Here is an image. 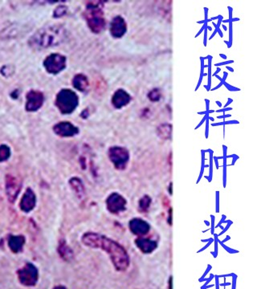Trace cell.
<instances>
[{"instance_id": "cell-1", "label": "cell", "mask_w": 257, "mask_h": 289, "mask_svg": "<svg viewBox=\"0 0 257 289\" xmlns=\"http://www.w3.org/2000/svg\"><path fill=\"white\" fill-rule=\"evenodd\" d=\"M82 242L89 249H100L107 253L117 272L123 273L130 267V255L124 246L111 238L96 232H88L82 236Z\"/></svg>"}, {"instance_id": "cell-29", "label": "cell", "mask_w": 257, "mask_h": 289, "mask_svg": "<svg viewBox=\"0 0 257 289\" xmlns=\"http://www.w3.org/2000/svg\"><path fill=\"white\" fill-rule=\"evenodd\" d=\"M169 193H170V195H172V183L170 182V185H169Z\"/></svg>"}, {"instance_id": "cell-5", "label": "cell", "mask_w": 257, "mask_h": 289, "mask_svg": "<svg viewBox=\"0 0 257 289\" xmlns=\"http://www.w3.org/2000/svg\"><path fill=\"white\" fill-rule=\"evenodd\" d=\"M108 157L113 167L117 171H125L130 162V151L120 146H113L108 150Z\"/></svg>"}, {"instance_id": "cell-19", "label": "cell", "mask_w": 257, "mask_h": 289, "mask_svg": "<svg viewBox=\"0 0 257 289\" xmlns=\"http://www.w3.org/2000/svg\"><path fill=\"white\" fill-rule=\"evenodd\" d=\"M58 253L64 260L69 262L74 257V253L72 252V249L68 246L65 240H61L58 246Z\"/></svg>"}, {"instance_id": "cell-4", "label": "cell", "mask_w": 257, "mask_h": 289, "mask_svg": "<svg viewBox=\"0 0 257 289\" xmlns=\"http://www.w3.org/2000/svg\"><path fill=\"white\" fill-rule=\"evenodd\" d=\"M79 104V98L71 89H62L56 96V105L64 114H69L76 110Z\"/></svg>"}, {"instance_id": "cell-2", "label": "cell", "mask_w": 257, "mask_h": 289, "mask_svg": "<svg viewBox=\"0 0 257 289\" xmlns=\"http://www.w3.org/2000/svg\"><path fill=\"white\" fill-rule=\"evenodd\" d=\"M66 32L63 27L51 25L41 28L30 39V46L35 49H44L57 46L65 39Z\"/></svg>"}, {"instance_id": "cell-6", "label": "cell", "mask_w": 257, "mask_h": 289, "mask_svg": "<svg viewBox=\"0 0 257 289\" xmlns=\"http://www.w3.org/2000/svg\"><path fill=\"white\" fill-rule=\"evenodd\" d=\"M17 276L21 284L26 287H33L39 280L37 267L32 263H27L24 267L17 271Z\"/></svg>"}, {"instance_id": "cell-11", "label": "cell", "mask_w": 257, "mask_h": 289, "mask_svg": "<svg viewBox=\"0 0 257 289\" xmlns=\"http://www.w3.org/2000/svg\"><path fill=\"white\" fill-rule=\"evenodd\" d=\"M127 32V24L126 19L121 15H117L113 18L110 26L109 32L114 39H121L126 35Z\"/></svg>"}, {"instance_id": "cell-17", "label": "cell", "mask_w": 257, "mask_h": 289, "mask_svg": "<svg viewBox=\"0 0 257 289\" xmlns=\"http://www.w3.org/2000/svg\"><path fill=\"white\" fill-rule=\"evenodd\" d=\"M69 185L78 199L80 201L85 200V197H86V191H85V185L82 180L77 177H74L69 180Z\"/></svg>"}, {"instance_id": "cell-24", "label": "cell", "mask_w": 257, "mask_h": 289, "mask_svg": "<svg viewBox=\"0 0 257 289\" xmlns=\"http://www.w3.org/2000/svg\"><path fill=\"white\" fill-rule=\"evenodd\" d=\"M147 96L150 101H159L162 97L161 91L159 89H152L151 91L147 94Z\"/></svg>"}, {"instance_id": "cell-22", "label": "cell", "mask_w": 257, "mask_h": 289, "mask_svg": "<svg viewBox=\"0 0 257 289\" xmlns=\"http://www.w3.org/2000/svg\"><path fill=\"white\" fill-rule=\"evenodd\" d=\"M152 204V198L150 195H145L139 199L137 210L140 213H148Z\"/></svg>"}, {"instance_id": "cell-26", "label": "cell", "mask_w": 257, "mask_h": 289, "mask_svg": "<svg viewBox=\"0 0 257 289\" xmlns=\"http://www.w3.org/2000/svg\"><path fill=\"white\" fill-rule=\"evenodd\" d=\"M167 214H168V217H167V222L170 226L172 225V208H169L167 210Z\"/></svg>"}, {"instance_id": "cell-7", "label": "cell", "mask_w": 257, "mask_h": 289, "mask_svg": "<svg viewBox=\"0 0 257 289\" xmlns=\"http://www.w3.org/2000/svg\"><path fill=\"white\" fill-rule=\"evenodd\" d=\"M127 203V200L123 195L118 192H113L106 198V209L112 215H117L126 212Z\"/></svg>"}, {"instance_id": "cell-15", "label": "cell", "mask_w": 257, "mask_h": 289, "mask_svg": "<svg viewBox=\"0 0 257 289\" xmlns=\"http://www.w3.org/2000/svg\"><path fill=\"white\" fill-rule=\"evenodd\" d=\"M44 102V95L39 91L32 90L27 94V111L35 112L39 110Z\"/></svg>"}, {"instance_id": "cell-10", "label": "cell", "mask_w": 257, "mask_h": 289, "mask_svg": "<svg viewBox=\"0 0 257 289\" xmlns=\"http://www.w3.org/2000/svg\"><path fill=\"white\" fill-rule=\"evenodd\" d=\"M128 226H129L130 232L139 237H143L150 231V223L141 218H133L130 219Z\"/></svg>"}, {"instance_id": "cell-3", "label": "cell", "mask_w": 257, "mask_h": 289, "mask_svg": "<svg viewBox=\"0 0 257 289\" xmlns=\"http://www.w3.org/2000/svg\"><path fill=\"white\" fill-rule=\"evenodd\" d=\"M102 3H89L86 7L85 17L89 29L94 33L102 32L106 28V22L102 11Z\"/></svg>"}, {"instance_id": "cell-8", "label": "cell", "mask_w": 257, "mask_h": 289, "mask_svg": "<svg viewBox=\"0 0 257 289\" xmlns=\"http://www.w3.org/2000/svg\"><path fill=\"white\" fill-rule=\"evenodd\" d=\"M21 188H22V181L19 178L11 174H8L6 176V195L11 203H14L16 200L17 197L21 193Z\"/></svg>"}, {"instance_id": "cell-9", "label": "cell", "mask_w": 257, "mask_h": 289, "mask_svg": "<svg viewBox=\"0 0 257 289\" xmlns=\"http://www.w3.org/2000/svg\"><path fill=\"white\" fill-rule=\"evenodd\" d=\"M44 65L52 74H57L66 67V58L61 54H52L45 59Z\"/></svg>"}, {"instance_id": "cell-25", "label": "cell", "mask_w": 257, "mask_h": 289, "mask_svg": "<svg viewBox=\"0 0 257 289\" xmlns=\"http://www.w3.org/2000/svg\"><path fill=\"white\" fill-rule=\"evenodd\" d=\"M66 8L65 6H60L55 10V12H54V16L55 17H61L62 15H65L66 13Z\"/></svg>"}, {"instance_id": "cell-27", "label": "cell", "mask_w": 257, "mask_h": 289, "mask_svg": "<svg viewBox=\"0 0 257 289\" xmlns=\"http://www.w3.org/2000/svg\"><path fill=\"white\" fill-rule=\"evenodd\" d=\"M167 284H168V285H167V287H168V289H173L172 276H170V278H169L168 283H167Z\"/></svg>"}, {"instance_id": "cell-14", "label": "cell", "mask_w": 257, "mask_h": 289, "mask_svg": "<svg viewBox=\"0 0 257 289\" xmlns=\"http://www.w3.org/2000/svg\"><path fill=\"white\" fill-rule=\"evenodd\" d=\"M54 132L60 137H70L79 134V129L68 121L60 122L54 126Z\"/></svg>"}, {"instance_id": "cell-16", "label": "cell", "mask_w": 257, "mask_h": 289, "mask_svg": "<svg viewBox=\"0 0 257 289\" xmlns=\"http://www.w3.org/2000/svg\"><path fill=\"white\" fill-rule=\"evenodd\" d=\"M135 246L143 254H151L157 249V242L149 238L137 237L134 240Z\"/></svg>"}, {"instance_id": "cell-18", "label": "cell", "mask_w": 257, "mask_h": 289, "mask_svg": "<svg viewBox=\"0 0 257 289\" xmlns=\"http://www.w3.org/2000/svg\"><path fill=\"white\" fill-rule=\"evenodd\" d=\"M25 242L26 240L24 236H12L11 235L8 239V246L11 252L17 254L22 252Z\"/></svg>"}, {"instance_id": "cell-21", "label": "cell", "mask_w": 257, "mask_h": 289, "mask_svg": "<svg viewBox=\"0 0 257 289\" xmlns=\"http://www.w3.org/2000/svg\"><path fill=\"white\" fill-rule=\"evenodd\" d=\"M157 134L162 140H169L172 134V126L168 123L160 125L157 129Z\"/></svg>"}, {"instance_id": "cell-20", "label": "cell", "mask_w": 257, "mask_h": 289, "mask_svg": "<svg viewBox=\"0 0 257 289\" xmlns=\"http://www.w3.org/2000/svg\"><path fill=\"white\" fill-rule=\"evenodd\" d=\"M89 80L87 76L84 74H77L74 76L72 80V86L78 91L85 92L89 88Z\"/></svg>"}, {"instance_id": "cell-12", "label": "cell", "mask_w": 257, "mask_h": 289, "mask_svg": "<svg viewBox=\"0 0 257 289\" xmlns=\"http://www.w3.org/2000/svg\"><path fill=\"white\" fill-rule=\"evenodd\" d=\"M132 100V96L125 89H119L113 93L112 96V105L117 110H121L130 104Z\"/></svg>"}, {"instance_id": "cell-23", "label": "cell", "mask_w": 257, "mask_h": 289, "mask_svg": "<svg viewBox=\"0 0 257 289\" xmlns=\"http://www.w3.org/2000/svg\"><path fill=\"white\" fill-rule=\"evenodd\" d=\"M11 156V150L6 144L0 146V162L7 161Z\"/></svg>"}, {"instance_id": "cell-13", "label": "cell", "mask_w": 257, "mask_h": 289, "mask_svg": "<svg viewBox=\"0 0 257 289\" xmlns=\"http://www.w3.org/2000/svg\"><path fill=\"white\" fill-rule=\"evenodd\" d=\"M36 205V196L31 188H28L23 195L19 202V208L24 213H29L33 211Z\"/></svg>"}, {"instance_id": "cell-28", "label": "cell", "mask_w": 257, "mask_h": 289, "mask_svg": "<svg viewBox=\"0 0 257 289\" xmlns=\"http://www.w3.org/2000/svg\"><path fill=\"white\" fill-rule=\"evenodd\" d=\"M53 289H67V287L63 285H57L56 287H54Z\"/></svg>"}]
</instances>
